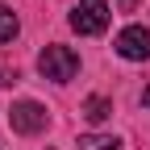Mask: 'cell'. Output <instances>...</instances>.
I'll use <instances>...</instances> for the list:
<instances>
[{"label": "cell", "instance_id": "3", "mask_svg": "<svg viewBox=\"0 0 150 150\" xmlns=\"http://www.w3.org/2000/svg\"><path fill=\"white\" fill-rule=\"evenodd\" d=\"M8 125L17 129V134L33 138V134H42V129L50 125V112L38 104V100H17V104H13V112H8Z\"/></svg>", "mask_w": 150, "mask_h": 150}, {"label": "cell", "instance_id": "7", "mask_svg": "<svg viewBox=\"0 0 150 150\" xmlns=\"http://www.w3.org/2000/svg\"><path fill=\"white\" fill-rule=\"evenodd\" d=\"M17 29H21V25H17V13L0 4V46H4V42H13V38H17Z\"/></svg>", "mask_w": 150, "mask_h": 150}, {"label": "cell", "instance_id": "2", "mask_svg": "<svg viewBox=\"0 0 150 150\" xmlns=\"http://www.w3.org/2000/svg\"><path fill=\"white\" fill-rule=\"evenodd\" d=\"M71 29L83 33V38L104 33L108 29V4H104V0H79V4L71 8Z\"/></svg>", "mask_w": 150, "mask_h": 150}, {"label": "cell", "instance_id": "6", "mask_svg": "<svg viewBox=\"0 0 150 150\" xmlns=\"http://www.w3.org/2000/svg\"><path fill=\"white\" fill-rule=\"evenodd\" d=\"M79 150H121V142L108 138V134H83L79 138Z\"/></svg>", "mask_w": 150, "mask_h": 150}, {"label": "cell", "instance_id": "8", "mask_svg": "<svg viewBox=\"0 0 150 150\" xmlns=\"http://www.w3.org/2000/svg\"><path fill=\"white\" fill-rule=\"evenodd\" d=\"M142 104H150V88H146V92H142Z\"/></svg>", "mask_w": 150, "mask_h": 150}, {"label": "cell", "instance_id": "1", "mask_svg": "<svg viewBox=\"0 0 150 150\" xmlns=\"http://www.w3.org/2000/svg\"><path fill=\"white\" fill-rule=\"evenodd\" d=\"M38 71H42L46 79H54V83H67V79H75V71H79V54H75L71 46L50 42L42 54H38Z\"/></svg>", "mask_w": 150, "mask_h": 150}, {"label": "cell", "instance_id": "5", "mask_svg": "<svg viewBox=\"0 0 150 150\" xmlns=\"http://www.w3.org/2000/svg\"><path fill=\"white\" fill-rule=\"evenodd\" d=\"M79 112H83L88 121H108V117H112V100H104V96H88Z\"/></svg>", "mask_w": 150, "mask_h": 150}, {"label": "cell", "instance_id": "4", "mask_svg": "<svg viewBox=\"0 0 150 150\" xmlns=\"http://www.w3.org/2000/svg\"><path fill=\"white\" fill-rule=\"evenodd\" d=\"M117 54L129 63H150V29L146 25H125L117 33Z\"/></svg>", "mask_w": 150, "mask_h": 150}]
</instances>
